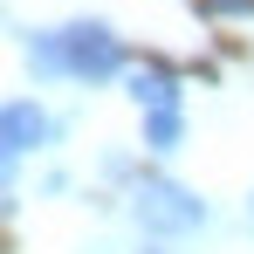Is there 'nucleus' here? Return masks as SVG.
Masks as SVG:
<instances>
[{
    "mask_svg": "<svg viewBox=\"0 0 254 254\" xmlns=\"http://www.w3.org/2000/svg\"><path fill=\"white\" fill-rule=\"evenodd\" d=\"M28 69L35 76H69V83H110L124 69V48L110 35V21H69L28 35Z\"/></svg>",
    "mask_w": 254,
    "mask_h": 254,
    "instance_id": "nucleus-1",
    "label": "nucleus"
},
{
    "mask_svg": "<svg viewBox=\"0 0 254 254\" xmlns=\"http://www.w3.org/2000/svg\"><path fill=\"white\" fill-rule=\"evenodd\" d=\"M130 206H137V227H144V234H165V241H172V234H199V227H206V199H192V192L172 186V179H144Z\"/></svg>",
    "mask_w": 254,
    "mask_h": 254,
    "instance_id": "nucleus-2",
    "label": "nucleus"
},
{
    "mask_svg": "<svg viewBox=\"0 0 254 254\" xmlns=\"http://www.w3.org/2000/svg\"><path fill=\"white\" fill-rule=\"evenodd\" d=\"M48 137H55V117H48L42 103H28V96L21 103H0V151L21 158V151H42Z\"/></svg>",
    "mask_w": 254,
    "mask_h": 254,
    "instance_id": "nucleus-3",
    "label": "nucleus"
},
{
    "mask_svg": "<svg viewBox=\"0 0 254 254\" xmlns=\"http://www.w3.org/2000/svg\"><path fill=\"white\" fill-rule=\"evenodd\" d=\"M130 103L137 110H179V76L172 69H130Z\"/></svg>",
    "mask_w": 254,
    "mask_h": 254,
    "instance_id": "nucleus-4",
    "label": "nucleus"
},
{
    "mask_svg": "<svg viewBox=\"0 0 254 254\" xmlns=\"http://www.w3.org/2000/svg\"><path fill=\"white\" fill-rule=\"evenodd\" d=\"M179 137H186V117L179 110H144V144L151 151H179Z\"/></svg>",
    "mask_w": 254,
    "mask_h": 254,
    "instance_id": "nucleus-5",
    "label": "nucleus"
},
{
    "mask_svg": "<svg viewBox=\"0 0 254 254\" xmlns=\"http://www.w3.org/2000/svg\"><path fill=\"white\" fill-rule=\"evenodd\" d=\"M206 14H254V0H206Z\"/></svg>",
    "mask_w": 254,
    "mask_h": 254,
    "instance_id": "nucleus-6",
    "label": "nucleus"
}]
</instances>
